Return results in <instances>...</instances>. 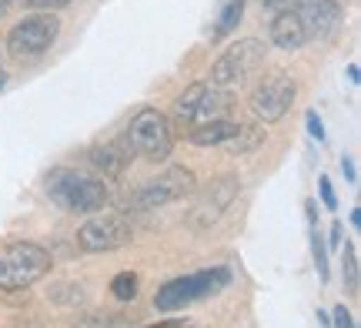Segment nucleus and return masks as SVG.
<instances>
[{
  "label": "nucleus",
  "instance_id": "nucleus-1",
  "mask_svg": "<svg viewBox=\"0 0 361 328\" xmlns=\"http://www.w3.org/2000/svg\"><path fill=\"white\" fill-rule=\"evenodd\" d=\"M47 195L54 205H61L64 211L74 214H94L111 201V191L101 178L84 174V171H71V168H57L47 178Z\"/></svg>",
  "mask_w": 361,
  "mask_h": 328
},
{
  "label": "nucleus",
  "instance_id": "nucleus-2",
  "mask_svg": "<svg viewBox=\"0 0 361 328\" xmlns=\"http://www.w3.org/2000/svg\"><path fill=\"white\" fill-rule=\"evenodd\" d=\"M51 272V251L34 241H11L0 248V291H27Z\"/></svg>",
  "mask_w": 361,
  "mask_h": 328
},
{
  "label": "nucleus",
  "instance_id": "nucleus-3",
  "mask_svg": "<svg viewBox=\"0 0 361 328\" xmlns=\"http://www.w3.org/2000/svg\"><path fill=\"white\" fill-rule=\"evenodd\" d=\"M128 141L130 154L144 161H168L174 151V131H171V121L154 111V107H144L134 114V121L128 124V131L121 134Z\"/></svg>",
  "mask_w": 361,
  "mask_h": 328
},
{
  "label": "nucleus",
  "instance_id": "nucleus-4",
  "mask_svg": "<svg viewBox=\"0 0 361 328\" xmlns=\"http://www.w3.org/2000/svg\"><path fill=\"white\" fill-rule=\"evenodd\" d=\"M231 281V272L218 265V268H204V272H194V275H184V278H174L168 285H161L154 295V305L161 312H178L184 305H194L201 298H211L218 295L224 285Z\"/></svg>",
  "mask_w": 361,
  "mask_h": 328
},
{
  "label": "nucleus",
  "instance_id": "nucleus-5",
  "mask_svg": "<svg viewBox=\"0 0 361 328\" xmlns=\"http://www.w3.org/2000/svg\"><path fill=\"white\" fill-rule=\"evenodd\" d=\"M231 107V94L224 87H214V84H204L197 80L188 91L174 101V118H178L180 128H194V124H207V121H218L224 111Z\"/></svg>",
  "mask_w": 361,
  "mask_h": 328
},
{
  "label": "nucleus",
  "instance_id": "nucleus-6",
  "mask_svg": "<svg viewBox=\"0 0 361 328\" xmlns=\"http://www.w3.org/2000/svg\"><path fill=\"white\" fill-rule=\"evenodd\" d=\"M261 64H264V44L255 37H245V40H238V44H231V47L214 61V67H211V84L231 91L238 84H245Z\"/></svg>",
  "mask_w": 361,
  "mask_h": 328
},
{
  "label": "nucleus",
  "instance_id": "nucleus-7",
  "mask_svg": "<svg viewBox=\"0 0 361 328\" xmlns=\"http://www.w3.org/2000/svg\"><path fill=\"white\" fill-rule=\"evenodd\" d=\"M197 191V181L188 168H168L161 171L157 178L144 181L134 198H130V208L134 211H154V208H164V205H174L180 198H191Z\"/></svg>",
  "mask_w": 361,
  "mask_h": 328
},
{
  "label": "nucleus",
  "instance_id": "nucleus-8",
  "mask_svg": "<svg viewBox=\"0 0 361 328\" xmlns=\"http://www.w3.org/2000/svg\"><path fill=\"white\" fill-rule=\"evenodd\" d=\"M298 97V84L291 74H284V71H271L268 78L258 80V87L251 91L247 97V104H251V114L264 124H274V121H281L291 104H295Z\"/></svg>",
  "mask_w": 361,
  "mask_h": 328
},
{
  "label": "nucleus",
  "instance_id": "nucleus-9",
  "mask_svg": "<svg viewBox=\"0 0 361 328\" xmlns=\"http://www.w3.org/2000/svg\"><path fill=\"white\" fill-rule=\"evenodd\" d=\"M57 30H61V20H57L54 13H30L20 24L11 27L7 51H11V57H17V61L37 57V54H44L54 40H57Z\"/></svg>",
  "mask_w": 361,
  "mask_h": 328
},
{
  "label": "nucleus",
  "instance_id": "nucleus-10",
  "mask_svg": "<svg viewBox=\"0 0 361 328\" xmlns=\"http://www.w3.org/2000/svg\"><path fill=\"white\" fill-rule=\"evenodd\" d=\"M78 245L87 255H101V251H117L130 245V224L121 214H101V218H90L80 224L78 231Z\"/></svg>",
  "mask_w": 361,
  "mask_h": 328
},
{
  "label": "nucleus",
  "instance_id": "nucleus-11",
  "mask_svg": "<svg viewBox=\"0 0 361 328\" xmlns=\"http://www.w3.org/2000/svg\"><path fill=\"white\" fill-rule=\"evenodd\" d=\"M238 188L241 181L234 178V174H221L214 181L207 184L204 191H194V208H191V224L194 228H207V224H214L224 214V211L231 208V201L238 198Z\"/></svg>",
  "mask_w": 361,
  "mask_h": 328
},
{
  "label": "nucleus",
  "instance_id": "nucleus-12",
  "mask_svg": "<svg viewBox=\"0 0 361 328\" xmlns=\"http://www.w3.org/2000/svg\"><path fill=\"white\" fill-rule=\"evenodd\" d=\"M298 20L305 27V37H331L341 24V4L338 0H298Z\"/></svg>",
  "mask_w": 361,
  "mask_h": 328
},
{
  "label": "nucleus",
  "instance_id": "nucleus-13",
  "mask_svg": "<svg viewBox=\"0 0 361 328\" xmlns=\"http://www.w3.org/2000/svg\"><path fill=\"white\" fill-rule=\"evenodd\" d=\"M130 147L124 138H114V141H107V145H97L90 147V168L107 174V178H117V174H124V168L130 164Z\"/></svg>",
  "mask_w": 361,
  "mask_h": 328
},
{
  "label": "nucleus",
  "instance_id": "nucleus-14",
  "mask_svg": "<svg viewBox=\"0 0 361 328\" xmlns=\"http://www.w3.org/2000/svg\"><path fill=\"white\" fill-rule=\"evenodd\" d=\"M305 27L298 20V11H281L274 13V20H271V44L274 47H281V51H298L301 44H305Z\"/></svg>",
  "mask_w": 361,
  "mask_h": 328
},
{
  "label": "nucleus",
  "instance_id": "nucleus-15",
  "mask_svg": "<svg viewBox=\"0 0 361 328\" xmlns=\"http://www.w3.org/2000/svg\"><path fill=\"white\" fill-rule=\"evenodd\" d=\"M234 134H238V121L218 118V121H207V124H194L184 131V138L197 147H214V145H228Z\"/></svg>",
  "mask_w": 361,
  "mask_h": 328
},
{
  "label": "nucleus",
  "instance_id": "nucleus-16",
  "mask_svg": "<svg viewBox=\"0 0 361 328\" xmlns=\"http://www.w3.org/2000/svg\"><path fill=\"white\" fill-rule=\"evenodd\" d=\"M245 4H247V0H228V4H224V13H221L218 24H214V40L228 37L231 30H238L241 17H245Z\"/></svg>",
  "mask_w": 361,
  "mask_h": 328
},
{
  "label": "nucleus",
  "instance_id": "nucleus-17",
  "mask_svg": "<svg viewBox=\"0 0 361 328\" xmlns=\"http://www.w3.org/2000/svg\"><path fill=\"white\" fill-rule=\"evenodd\" d=\"M264 141V134H261V128H251V124H238V134H234L231 141H228V151H255V147Z\"/></svg>",
  "mask_w": 361,
  "mask_h": 328
},
{
  "label": "nucleus",
  "instance_id": "nucleus-18",
  "mask_svg": "<svg viewBox=\"0 0 361 328\" xmlns=\"http://www.w3.org/2000/svg\"><path fill=\"white\" fill-rule=\"evenodd\" d=\"M111 295L121 298V302H130V298L137 295V275H134V272H121V275L111 281Z\"/></svg>",
  "mask_w": 361,
  "mask_h": 328
},
{
  "label": "nucleus",
  "instance_id": "nucleus-19",
  "mask_svg": "<svg viewBox=\"0 0 361 328\" xmlns=\"http://www.w3.org/2000/svg\"><path fill=\"white\" fill-rule=\"evenodd\" d=\"M311 251H314V265H318V278H322V281H328V251H324V241H322V235H318V231L311 235Z\"/></svg>",
  "mask_w": 361,
  "mask_h": 328
},
{
  "label": "nucleus",
  "instance_id": "nucleus-20",
  "mask_svg": "<svg viewBox=\"0 0 361 328\" xmlns=\"http://www.w3.org/2000/svg\"><path fill=\"white\" fill-rule=\"evenodd\" d=\"M345 275H348V288L358 291V255L351 245H345Z\"/></svg>",
  "mask_w": 361,
  "mask_h": 328
},
{
  "label": "nucleus",
  "instance_id": "nucleus-21",
  "mask_svg": "<svg viewBox=\"0 0 361 328\" xmlns=\"http://www.w3.org/2000/svg\"><path fill=\"white\" fill-rule=\"evenodd\" d=\"M67 4H74V0H27L24 7H30V11H37V13H54V11H61V7H67Z\"/></svg>",
  "mask_w": 361,
  "mask_h": 328
},
{
  "label": "nucleus",
  "instance_id": "nucleus-22",
  "mask_svg": "<svg viewBox=\"0 0 361 328\" xmlns=\"http://www.w3.org/2000/svg\"><path fill=\"white\" fill-rule=\"evenodd\" d=\"M305 124H308L311 138H314V141L322 145V141H324V124H322V121H318V114H314V111H308V118H305Z\"/></svg>",
  "mask_w": 361,
  "mask_h": 328
},
{
  "label": "nucleus",
  "instance_id": "nucleus-23",
  "mask_svg": "<svg viewBox=\"0 0 361 328\" xmlns=\"http://www.w3.org/2000/svg\"><path fill=\"white\" fill-rule=\"evenodd\" d=\"M318 184H322V201H324V208L335 211V208H338V198H335V191H331V181H328V178L322 174V181H318Z\"/></svg>",
  "mask_w": 361,
  "mask_h": 328
},
{
  "label": "nucleus",
  "instance_id": "nucleus-24",
  "mask_svg": "<svg viewBox=\"0 0 361 328\" xmlns=\"http://www.w3.org/2000/svg\"><path fill=\"white\" fill-rule=\"evenodd\" d=\"M331 322H335V328H355V322H351V312L345 308V305H338V308H335Z\"/></svg>",
  "mask_w": 361,
  "mask_h": 328
},
{
  "label": "nucleus",
  "instance_id": "nucleus-25",
  "mask_svg": "<svg viewBox=\"0 0 361 328\" xmlns=\"http://www.w3.org/2000/svg\"><path fill=\"white\" fill-rule=\"evenodd\" d=\"M291 4H295V0H264L261 7L271 13H281V11H291Z\"/></svg>",
  "mask_w": 361,
  "mask_h": 328
},
{
  "label": "nucleus",
  "instance_id": "nucleus-26",
  "mask_svg": "<svg viewBox=\"0 0 361 328\" xmlns=\"http://www.w3.org/2000/svg\"><path fill=\"white\" fill-rule=\"evenodd\" d=\"M341 171H345V178H348L351 184L358 181V171H355V161H351V158H345V161H341Z\"/></svg>",
  "mask_w": 361,
  "mask_h": 328
},
{
  "label": "nucleus",
  "instance_id": "nucleus-27",
  "mask_svg": "<svg viewBox=\"0 0 361 328\" xmlns=\"http://www.w3.org/2000/svg\"><path fill=\"white\" fill-rule=\"evenodd\" d=\"M13 4H17V0H0V20H4V17L11 13V7H13Z\"/></svg>",
  "mask_w": 361,
  "mask_h": 328
},
{
  "label": "nucleus",
  "instance_id": "nucleus-28",
  "mask_svg": "<svg viewBox=\"0 0 361 328\" xmlns=\"http://www.w3.org/2000/svg\"><path fill=\"white\" fill-rule=\"evenodd\" d=\"M147 328H184V322H157V325H147Z\"/></svg>",
  "mask_w": 361,
  "mask_h": 328
},
{
  "label": "nucleus",
  "instance_id": "nucleus-29",
  "mask_svg": "<svg viewBox=\"0 0 361 328\" xmlns=\"http://www.w3.org/2000/svg\"><path fill=\"white\" fill-rule=\"evenodd\" d=\"M331 245H341V224H335V228H331Z\"/></svg>",
  "mask_w": 361,
  "mask_h": 328
},
{
  "label": "nucleus",
  "instance_id": "nucleus-30",
  "mask_svg": "<svg viewBox=\"0 0 361 328\" xmlns=\"http://www.w3.org/2000/svg\"><path fill=\"white\" fill-rule=\"evenodd\" d=\"M351 224H355V228H361V208L351 211Z\"/></svg>",
  "mask_w": 361,
  "mask_h": 328
},
{
  "label": "nucleus",
  "instance_id": "nucleus-31",
  "mask_svg": "<svg viewBox=\"0 0 361 328\" xmlns=\"http://www.w3.org/2000/svg\"><path fill=\"white\" fill-rule=\"evenodd\" d=\"M0 87H4V71H0Z\"/></svg>",
  "mask_w": 361,
  "mask_h": 328
}]
</instances>
